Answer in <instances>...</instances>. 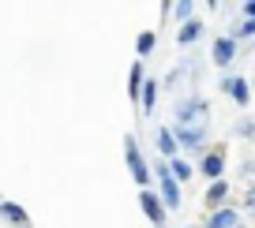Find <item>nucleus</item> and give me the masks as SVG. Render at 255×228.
Segmentation results:
<instances>
[{
    "mask_svg": "<svg viewBox=\"0 0 255 228\" xmlns=\"http://www.w3.org/2000/svg\"><path fill=\"white\" fill-rule=\"evenodd\" d=\"M124 161H128L131 180L139 183V191H146L154 176H150V165H146V157H143V150H139V139H135V135H124Z\"/></svg>",
    "mask_w": 255,
    "mask_h": 228,
    "instance_id": "1",
    "label": "nucleus"
},
{
    "mask_svg": "<svg viewBox=\"0 0 255 228\" xmlns=\"http://www.w3.org/2000/svg\"><path fill=\"white\" fill-rule=\"evenodd\" d=\"M173 116H176L173 127H199V131H207V124H210V105L203 101V97H188V101L176 105Z\"/></svg>",
    "mask_w": 255,
    "mask_h": 228,
    "instance_id": "2",
    "label": "nucleus"
},
{
    "mask_svg": "<svg viewBox=\"0 0 255 228\" xmlns=\"http://www.w3.org/2000/svg\"><path fill=\"white\" fill-rule=\"evenodd\" d=\"M150 176L158 180V198H161V206H165V210H180V202H184V198H180V183L169 176L165 161H158V165L150 168Z\"/></svg>",
    "mask_w": 255,
    "mask_h": 228,
    "instance_id": "3",
    "label": "nucleus"
},
{
    "mask_svg": "<svg viewBox=\"0 0 255 228\" xmlns=\"http://www.w3.org/2000/svg\"><path fill=\"white\" fill-rule=\"evenodd\" d=\"M139 210L146 213V221H150L154 228H165V221H169V210L161 206V198H158V191H139Z\"/></svg>",
    "mask_w": 255,
    "mask_h": 228,
    "instance_id": "4",
    "label": "nucleus"
},
{
    "mask_svg": "<svg viewBox=\"0 0 255 228\" xmlns=\"http://www.w3.org/2000/svg\"><path fill=\"white\" fill-rule=\"evenodd\" d=\"M195 172H203L210 183L222 180V172H225V146H210V150H203L199 168H195Z\"/></svg>",
    "mask_w": 255,
    "mask_h": 228,
    "instance_id": "5",
    "label": "nucleus"
},
{
    "mask_svg": "<svg viewBox=\"0 0 255 228\" xmlns=\"http://www.w3.org/2000/svg\"><path fill=\"white\" fill-rule=\"evenodd\" d=\"M222 94H229L240 109H248V105H252V86H248L244 75H225V79H222Z\"/></svg>",
    "mask_w": 255,
    "mask_h": 228,
    "instance_id": "6",
    "label": "nucleus"
},
{
    "mask_svg": "<svg viewBox=\"0 0 255 228\" xmlns=\"http://www.w3.org/2000/svg\"><path fill=\"white\" fill-rule=\"evenodd\" d=\"M169 131L180 150H207V131H199V127H169Z\"/></svg>",
    "mask_w": 255,
    "mask_h": 228,
    "instance_id": "7",
    "label": "nucleus"
},
{
    "mask_svg": "<svg viewBox=\"0 0 255 228\" xmlns=\"http://www.w3.org/2000/svg\"><path fill=\"white\" fill-rule=\"evenodd\" d=\"M210 60H214V68H229L233 60H237V41L233 38H214V49H210Z\"/></svg>",
    "mask_w": 255,
    "mask_h": 228,
    "instance_id": "8",
    "label": "nucleus"
},
{
    "mask_svg": "<svg viewBox=\"0 0 255 228\" xmlns=\"http://www.w3.org/2000/svg\"><path fill=\"white\" fill-rule=\"evenodd\" d=\"M0 217L8 221L11 228H30V213H26L19 202H11V198H4V202H0Z\"/></svg>",
    "mask_w": 255,
    "mask_h": 228,
    "instance_id": "9",
    "label": "nucleus"
},
{
    "mask_svg": "<svg viewBox=\"0 0 255 228\" xmlns=\"http://www.w3.org/2000/svg\"><path fill=\"white\" fill-rule=\"evenodd\" d=\"M225 202H229V183H225V180H214V183L207 187V195H203V206L214 213V210H222Z\"/></svg>",
    "mask_w": 255,
    "mask_h": 228,
    "instance_id": "10",
    "label": "nucleus"
},
{
    "mask_svg": "<svg viewBox=\"0 0 255 228\" xmlns=\"http://www.w3.org/2000/svg\"><path fill=\"white\" fill-rule=\"evenodd\" d=\"M143 82H146V68H143V60H131V68H128V97L139 105V90H143Z\"/></svg>",
    "mask_w": 255,
    "mask_h": 228,
    "instance_id": "11",
    "label": "nucleus"
},
{
    "mask_svg": "<svg viewBox=\"0 0 255 228\" xmlns=\"http://www.w3.org/2000/svg\"><path fill=\"white\" fill-rule=\"evenodd\" d=\"M203 19H188V23H180V30H176V45H195V41L203 38Z\"/></svg>",
    "mask_w": 255,
    "mask_h": 228,
    "instance_id": "12",
    "label": "nucleus"
},
{
    "mask_svg": "<svg viewBox=\"0 0 255 228\" xmlns=\"http://www.w3.org/2000/svg\"><path fill=\"white\" fill-rule=\"evenodd\" d=\"M237 225H240V213L233 206H222V210H214L207 217V228H237Z\"/></svg>",
    "mask_w": 255,
    "mask_h": 228,
    "instance_id": "13",
    "label": "nucleus"
},
{
    "mask_svg": "<svg viewBox=\"0 0 255 228\" xmlns=\"http://www.w3.org/2000/svg\"><path fill=\"white\" fill-rule=\"evenodd\" d=\"M158 153L165 161H173V157H180V146H176V139H173V131H169V127H158Z\"/></svg>",
    "mask_w": 255,
    "mask_h": 228,
    "instance_id": "14",
    "label": "nucleus"
},
{
    "mask_svg": "<svg viewBox=\"0 0 255 228\" xmlns=\"http://www.w3.org/2000/svg\"><path fill=\"white\" fill-rule=\"evenodd\" d=\"M154 105H158V82L146 79V82H143V90H139V112H143V116H150Z\"/></svg>",
    "mask_w": 255,
    "mask_h": 228,
    "instance_id": "15",
    "label": "nucleus"
},
{
    "mask_svg": "<svg viewBox=\"0 0 255 228\" xmlns=\"http://www.w3.org/2000/svg\"><path fill=\"white\" fill-rule=\"evenodd\" d=\"M165 168H169V176H173L176 183H188L191 176H195V165H191V161H184V157H173V161H165Z\"/></svg>",
    "mask_w": 255,
    "mask_h": 228,
    "instance_id": "16",
    "label": "nucleus"
},
{
    "mask_svg": "<svg viewBox=\"0 0 255 228\" xmlns=\"http://www.w3.org/2000/svg\"><path fill=\"white\" fill-rule=\"evenodd\" d=\"M154 45H158V34H154V30H143V34H139V38H135V60H143V56H150L154 53Z\"/></svg>",
    "mask_w": 255,
    "mask_h": 228,
    "instance_id": "17",
    "label": "nucleus"
},
{
    "mask_svg": "<svg viewBox=\"0 0 255 228\" xmlns=\"http://www.w3.org/2000/svg\"><path fill=\"white\" fill-rule=\"evenodd\" d=\"M225 38H233V41H244V38H255V19H240L237 26H233Z\"/></svg>",
    "mask_w": 255,
    "mask_h": 228,
    "instance_id": "18",
    "label": "nucleus"
},
{
    "mask_svg": "<svg viewBox=\"0 0 255 228\" xmlns=\"http://www.w3.org/2000/svg\"><path fill=\"white\" fill-rule=\"evenodd\" d=\"M169 15H176L180 23H188V19L195 15V4H191V0H180V4H173V11H169Z\"/></svg>",
    "mask_w": 255,
    "mask_h": 228,
    "instance_id": "19",
    "label": "nucleus"
},
{
    "mask_svg": "<svg viewBox=\"0 0 255 228\" xmlns=\"http://www.w3.org/2000/svg\"><path fill=\"white\" fill-rule=\"evenodd\" d=\"M237 135H244V139H255V120H252V116H244V120L237 124Z\"/></svg>",
    "mask_w": 255,
    "mask_h": 228,
    "instance_id": "20",
    "label": "nucleus"
},
{
    "mask_svg": "<svg viewBox=\"0 0 255 228\" xmlns=\"http://www.w3.org/2000/svg\"><path fill=\"white\" fill-rule=\"evenodd\" d=\"M244 210H248V213H255V187L248 191V198H244Z\"/></svg>",
    "mask_w": 255,
    "mask_h": 228,
    "instance_id": "21",
    "label": "nucleus"
},
{
    "mask_svg": "<svg viewBox=\"0 0 255 228\" xmlns=\"http://www.w3.org/2000/svg\"><path fill=\"white\" fill-rule=\"evenodd\" d=\"M244 15H248V19H255V0H248V4H244Z\"/></svg>",
    "mask_w": 255,
    "mask_h": 228,
    "instance_id": "22",
    "label": "nucleus"
},
{
    "mask_svg": "<svg viewBox=\"0 0 255 228\" xmlns=\"http://www.w3.org/2000/svg\"><path fill=\"white\" fill-rule=\"evenodd\" d=\"M237 228H240V225H237Z\"/></svg>",
    "mask_w": 255,
    "mask_h": 228,
    "instance_id": "23",
    "label": "nucleus"
},
{
    "mask_svg": "<svg viewBox=\"0 0 255 228\" xmlns=\"http://www.w3.org/2000/svg\"><path fill=\"white\" fill-rule=\"evenodd\" d=\"M188 228H191V225H188Z\"/></svg>",
    "mask_w": 255,
    "mask_h": 228,
    "instance_id": "24",
    "label": "nucleus"
}]
</instances>
